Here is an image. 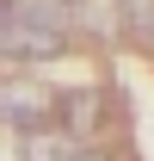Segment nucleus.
Here are the masks:
<instances>
[{
	"label": "nucleus",
	"instance_id": "obj_1",
	"mask_svg": "<svg viewBox=\"0 0 154 161\" xmlns=\"http://www.w3.org/2000/svg\"><path fill=\"white\" fill-rule=\"evenodd\" d=\"M0 56H19V62H49L62 56V31L31 19H0Z\"/></svg>",
	"mask_w": 154,
	"mask_h": 161
},
{
	"label": "nucleus",
	"instance_id": "obj_2",
	"mask_svg": "<svg viewBox=\"0 0 154 161\" xmlns=\"http://www.w3.org/2000/svg\"><path fill=\"white\" fill-rule=\"evenodd\" d=\"M49 112H56V99L37 93V87H25V80H6V87H0V118H6V124H19V130H43Z\"/></svg>",
	"mask_w": 154,
	"mask_h": 161
},
{
	"label": "nucleus",
	"instance_id": "obj_3",
	"mask_svg": "<svg viewBox=\"0 0 154 161\" xmlns=\"http://www.w3.org/2000/svg\"><path fill=\"white\" fill-rule=\"evenodd\" d=\"M25 155H31V161H74L80 149H74L68 136H43V130H25Z\"/></svg>",
	"mask_w": 154,
	"mask_h": 161
},
{
	"label": "nucleus",
	"instance_id": "obj_4",
	"mask_svg": "<svg viewBox=\"0 0 154 161\" xmlns=\"http://www.w3.org/2000/svg\"><path fill=\"white\" fill-rule=\"evenodd\" d=\"M74 161H105V155H86V149H80V155H74Z\"/></svg>",
	"mask_w": 154,
	"mask_h": 161
}]
</instances>
